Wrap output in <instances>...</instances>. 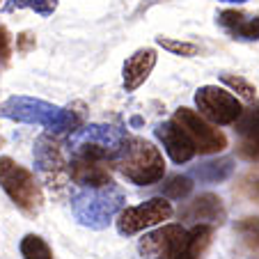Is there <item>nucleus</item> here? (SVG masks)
Listing matches in <instances>:
<instances>
[{"instance_id": "10", "label": "nucleus", "mask_w": 259, "mask_h": 259, "mask_svg": "<svg viewBox=\"0 0 259 259\" xmlns=\"http://www.w3.org/2000/svg\"><path fill=\"white\" fill-rule=\"evenodd\" d=\"M186 239V230L181 225H163L140 239V254L145 259H172Z\"/></svg>"}, {"instance_id": "5", "label": "nucleus", "mask_w": 259, "mask_h": 259, "mask_svg": "<svg viewBox=\"0 0 259 259\" xmlns=\"http://www.w3.org/2000/svg\"><path fill=\"white\" fill-rule=\"evenodd\" d=\"M0 188L7 193L12 202L25 213H37L41 209V186L28 167L19 165L14 158H0Z\"/></svg>"}, {"instance_id": "7", "label": "nucleus", "mask_w": 259, "mask_h": 259, "mask_svg": "<svg viewBox=\"0 0 259 259\" xmlns=\"http://www.w3.org/2000/svg\"><path fill=\"white\" fill-rule=\"evenodd\" d=\"M172 119L179 124L181 131L186 133L188 140L193 142L195 154H218L227 147V138L193 108H179Z\"/></svg>"}, {"instance_id": "19", "label": "nucleus", "mask_w": 259, "mask_h": 259, "mask_svg": "<svg viewBox=\"0 0 259 259\" xmlns=\"http://www.w3.org/2000/svg\"><path fill=\"white\" fill-rule=\"evenodd\" d=\"M19 248H21L23 259H53V250H51L49 243H46L41 236H37V234L23 236Z\"/></svg>"}, {"instance_id": "26", "label": "nucleus", "mask_w": 259, "mask_h": 259, "mask_svg": "<svg viewBox=\"0 0 259 259\" xmlns=\"http://www.w3.org/2000/svg\"><path fill=\"white\" fill-rule=\"evenodd\" d=\"M30 49H34V37L30 32H23L16 37V51L19 53H28Z\"/></svg>"}, {"instance_id": "13", "label": "nucleus", "mask_w": 259, "mask_h": 259, "mask_svg": "<svg viewBox=\"0 0 259 259\" xmlns=\"http://www.w3.org/2000/svg\"><path fill=\"white\" fill-rule=\"evenodd\" d=\"M154 131H156V138L163 142V147H165L167 156H170L175 163L181 165V163H188L193 156H195L193 142L188 140V136L181 131V126L175 122V119L158 124Z\"/></svg>"}, {"instance_id": "6", "label": "nucleus", "mask_w": 259, "mask_h": 259, "mask_svg": "<svg viewBox=\"0 0 259 259\" xmlns=\"http://www.w3.org/2000/svg\"><path fill=\"white\" fill-rule=\"evenodd\" d=\"M34 165H37V172L41 175V179L53 191H64L67 184L71 181L69 163L62 152V142L58 138L49 136V133L39 136L34 142Z\"/></svg>"}, {"instance_id": "24", "label": "nucleus", "mask_w": 259, "mask_h": 259, "mask_svg": "<svg viewBox=\"0 0 259 259\" xmlns=\"http://www.w3.org/2000/svg\"><path fill=\"white\" fill-rule=\"evenodd\" d=\"M156 44L163 46L165 51H170V53L181 55V58H195V55H200V46L193 44V41L170 39V37H156Z\"/></svg>"}, {"instance_id": "15", "label": "nucleus", "mask_w": 259, "mask_h": 259, "mask_svg": "<svg viewBox=\"0 0 259 259\" xmlns=\"http://www.w3.org/2000/svg\"><path fill=\"white\" fill-rule=\"evenodd\" d=\"M156 51L154 49H140L131 55V58L124 62V69H122V78H124V90L126 92H136L147 78L149 73L154 71L156 67Z\"/></svg>"}, {"instance_id": "11", "label": "nucleus", "mask_w": 259, "mask_h": 259, "mask_svg": "<svg viewBox=\"0 0 259 259\" xmlns=\"http://www.w3.org/2000/svg\"><path fill=\"white\" fill-rule=\"evenodd\" d=\"M234 128L241 136L239 156L250 163H259V103L243 108L241 115L234 119Z\"/></svg>"}, {"instance_id": "2", "label": "nucleus", "mask_w": 259, "mask_h": 259, "mask_svg": "<svg viewBox=\"0 0 259 259\" xmlns=\"http://www.w3.org/2000/svg\"><path fill=\"white\" fill-rule=\"evenodd\" d=\"M0 115L21 124H39V126L55 133L73 131L80 124V119L71 110L32 97H10L0 106Z\"/></svg>"}, {"instance_id": "16", "label": "nucleus", "mask_w": 259, "mask_h": 259, "mask_svg": "<svg viewBox=\"0 0 259 259\" xmlns=\"http://www.w3.org/2000/svg\"><path fill=\"white\" fill-rule=\"evenodd\" d=\"M218 25L230 37L241 41H257L259 39V16L245 14L241 10H225L218 14Z\"/></svg>"}, {"instance_id": "1", "label": "nucleus", "mask_w": 259, "mask_h": 259, "mask_svg": "<svg viewBox=\"0 0 259 259\" xmlns=\"http://www.w3.org/2000/svg\"><path fill=\"white\" fill-rule=\"evenodd\" d=\"M115 167L126 177L136 186H152L158 184L165 175V161L158 147H154L149 140L138 136H126L115 154L113 161Z\"/></svg>"}, {"instance_id": "25", "label": "nucleus", "mask_w": 259, "mask_h": 259, "mask_svg": "<svg viewBox=\"0 0 259 259\" xmlns=\"http://www.w3.org/2000/svg\"><path fill=\"white\" fill-rule=\"evenodd\" d=\"M223 78V83L227 85L230 90H234V92H239V97L248 99V101H252L254 94H257V90H254L252 83H248L245 78H241V76H232V73H223L220 76Z\"/></svg>"}, {"instance_id": "22", "label": "nucleus", "mask_w": 259, "mask_h": 259, "mask_svg": "<svg viewBox=\"0 0 259 259\" xmlns=\"http://www.w3.org/2000/svg\"><path fill=\"white\" fill-rule=\"evenodd\" d=\"M236 191H239V195H243L248 202L259 204V167H252V170H248L243 177H241L239 184H236Z\"/></svg>"}, {"instance_id": "20", "label": "nucleus", "mask_w": 259, "mask_h": 259, "mask_svg": "<svg viewBox=\"0 0 259 259\" xmlns=\"http://www.w3.org/2000/svg\"><path fill=\"white\" fill-rule=\"evenodd\" d=\"M14 10H32L39 16H51L58 10V0H10L5 5V12Z\"/></svg>"}, {"instance_id": "29", "label": "nucleus", "mask_w": 259, "mask_h": 259, "mask_svg": "<svg viewBox=\"0 0 259 259\" xmlns=\"http://www.w3.org/2000/svg\"><path fill=\"white\" fill-rule=\"evenodd\" d=\"M0 145H3V140H0Z\"/></svg>"}, {"instance_id": "14", "label": "nucleus", "mask_w": 259, "mask_h": 259, "mask_svg": "<svg viewBox=\"0 0 259 259\" xmlns=\"http://www.w3.org/2000/svg\"><path fill=\"white\" fill-rule=\"evenodd\" d=\"M181 218L193 220L195 225H220L225 220V206L218 195L204 193L181 209Z\"/></svg>"}, {"instance_id": "21", "label": "nucleus", "mask_w": 259, "mask_h": 259, "mask_svg": "<svg viewBox=\"0 0 259 259\" xmlns=\"http://www.w3.org/2000/svg\"><path fill=\"white\" fill-rule=\"evenodd\" d=\"M163 195L170 197V200H181V197L191 195L193 191V181L191 177L186 175H175V177H167L165 181H163Z\"/></svg>"}, {"instance_id": "18", "label": "nucleus", "mask_w": 259, "mask_h": 259, "mask_svg": "<svg viewBox=\"0 0 259 259\" xmlns=\"http://www.w3.org/2000/svg\"><path fill=\"white\" fill-rule=\"evenodd\" d=\"M234 172V161L232 158H218V161H209L202 163L200 167L193 170V177L206 184H218V181H225L227 177H232Z\"/></svg>"}, {"instance_id": "28", "label": "nucleus", "mask_w": 259, "mask_h": 259, "mask_svg": "<svg viewBox=\"0 0 259 259\" xmlns=\"http://www.w3.org/2000/svg\"><path fill=\"white\" fill-rule=\"evenodd\" d=\"M223 3H234V5H241V3H248V0H223Z\"/></svg>"}, {"instance_id": "4", "label": "nucleus", "mask_w": 259, "mask_h": 259, "mask_svg": "<svg viewBox=\"0 0 259 259\" xmlns=\"http://www.w3.org/2000/svg\"><path fill=\"white\" fill-rule=\"evenodd\" d=\"M126 133L117 126L108 124H88V126H76L67 140L71 158L85 156V158H99V161L110 163L115 154L119 152Z\"/></svg>"}, {"instance_id": "3", "label": "nucleus", "mask_w": 259, "mask_h": 259, "mask_svg": "<svg viewBox=\"0 0 259 259\" xmlns=\"http://www.w3.org/2000/svg\"><path fill=\"white\" fill-rule=\"evenodd\" d=\"M124 193L119 188L101 186V188H83L71 197L73 215L80 225L90 230H106L113 218L124 209Z\"/></svg>"}, {"instance_id": "27", "label": "nucleus", "mask_w": 259, "mask_h": 259, "mask_svg": "<svg viewBox=\"0 0 259 259\" xmlns=\"http://www.w3.org/2000/svg\"><path fill=\"white\" fill-rule=\"evenodd\" d=\"M10 58V34L5 28H0V60Z\"/></svg>"}, {"instance_id": "9", "label": "nucleus", "mask_w": 259, "mask_h": 259, "mask_svg": "<svg viewBox=\"0 0 259 259\" xmlns=\"http://www.w3.org/2000/svg\"><path fill=\"white\" fill-rule=\"evenodd\" d=\"M172 218V204L165 197H152V200L142 202L138 206H126L119 211L117 218V232L122 236H131L138 232L154 227L163 220Z\"/></svg>"}, {"instance_id": "12", "label": "nucleus", "mask_w": 259, "mask_h": 259, "mask_svg": "<svg viewBox=\"0 0 259 259\" xmlns=\"http://www.w3.org/2000/svg\"><path fill=\"white\" fill-rule=\"evenodd\" d=\"M69 177H71L80 188H101L113 184V175L108 170L106 161L99 158L76 156L69 161Z\"/></svg>"}, {"instance_id": "17", "label": "nucleus", "mask_w": 259, "mask_h": 259, "mask_svg": "<svg viewBox=\"0 0 259 259\" xmlns=\"http://www.w3.org/2000/svg\"><path fill=\"white\" fill-rule=\"evenodd\" d=\"M211 236H213L211 225H195L191 232H186V239L172 259H200L211 245Z\"/></svg>"}, {"instance_id": "23", "label": "nucleus", "mask_w": 259, "mask_h": 259, "mask_svg": "<svg viewBox=\"0 0 259 259\" xmlns=\"http://www.w3.org/2000/svg\"><path fill=\"white\" fill-rule=\"evenodd\" d=\"M236 232H239V236L243 239V243L250 250H257L259 252V215L239 220L236 223Z\"/></svg>"}, {"instance_id": "8", "label": "nucleus", "mask_w": 259, "mask_h": 259, "mask_svg": "<svg viewBox=\"0 0 259 259\" xmlns=\"http://www.w3.org/2000/svg\"><path fill=\"white\" fill-rule=\"evenodd\" d=\"M195 106L204 119L211 124H234V119L241 115L243 106L232 92L218 88V85H204L195 92Z\"/></svg>"}]
</instances>
